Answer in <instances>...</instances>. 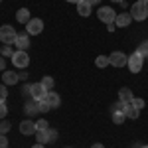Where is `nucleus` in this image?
Here are the masks:
<instances>
[{
    "mask_svg": "<svg viewBox=\"0 0 148 148\" xmlns=\"http://www.w3.org/2000/svg\"><path fill=\"white\" fill-rule=\"evenodd\" d=\"M16 38H18V32L12 28L10 24L0 26V42H2L4 46H12V44L16 42Z\"/></svg>",
    "mask_w": 148,
    "mask_h": 148,
    "instance_id": "f257e3e1",
    "label": "nucleus"
},
{
    "mask_svg": "<svg viewBox=\"0 0 148 148\" xmlns=\"http://www.w3.org/2000/svg\"><path fill=\"white\" fill-rule=\"evenodd\" d=\"M128 12H130L132 20H136V22H144V20L148 18V6L142 4V2H134Z\"/></svg>",
    "mask_w": 148,
    "mask_h": 148,
    "instance_id": "f03ea898",
    "label": "nucleus"
},
{
    "mask_svg": "<svg viewBox=\"0 0 148 148\" xmlns=\"http://www.w3.org/2000/svg\"><path fill=\"white\" fill-rule=\"evenodd\" d=\"M142 65H144V57L140 56L138 51H132L128 56V63H126V67L130 69V73H140L142 71Z\"/></svg>",
    "mask_w": 148,
    "mask_h": 148,
    "instance_id": "7ed1b4c3",
    "label": "nucleus"
},
{
    "mask_svg": "<svg viewBox=\"0 0 148 148\" xmlns=\"http://www.w3.org/2000/svg\"><path fill=\"white\" fill-rule=\"evenodd\" d=\"M97 18L101 20L103 24H114V20H116V12L111 8V6H101L99 10H97Z\"/></svg>",
    "mask_w": 148,
    "mask_h": 148,
    "instance_id": "20e7f679",
    "label": "nucleus"
},
{
    "mask_svg": "<svg viewBox=\"0 0 148 148\" xmlns=\"http://www.w3.org/2000/svg\"><path fill=\"white\" fill-rule=\"evenodd\" d=\"M10 59L14 63V67H18V69H26L30 65V56H28V51H22V49H16Z\"/></svg>",
    "mask_w": 148,
    "mask_h": 148,
    "instance_id": "39448f33",
    "label": "nucleus"
},
{
    "mask_svg": "<svg viewBox=\"0 0 148 148\" xmlns=\"http://www.w3.org/2000/svg\"><path fill=\"white\" fill-rule=\"evenodd\" d=\"M109 61H111L113 67L121 69V67H126V63H128V56L123 53V51H113V53L109 56Z\"/></svg>",
    "mask_w": 148,
    "mask_h": 148,
    "instance_id": "423d86ee",
    "label": "nucleus"
},
{
    "mask_svg": "<svg viewBox=\"0 0 148 148\" xmlns=\"http://www.w3.org/2000/svg\"><path fill=\"white\" fill-rule=\"evenodd\" d=\"M26 32L30 36H38L44 32V20H40V18H32L30 22L26 24Z\"/></svg>",
    "mask_w": 148,
    "mask_h": 148,
    "instance_id": "0eeeda50",
    "label": "nucleus"
},
{
    "mask_svg": "<svg viewBox=\"0 0 148 148\" xmlns=\"http://www.w3.org/2000/svg\"><path fill=\"white\" fill-rule=\"evenodd\" d=\"M47 95V89L42 85V83H32V93H30V97L34 99V101H44Z\"/></svg>",
    "mask_w": 148,
    "mask_h": 148,
    "instance_id": "6e6552de",
    "label": "nucleus"
},
{
    "mask_svg": "<svg viewBox=\"0 0 148 148\" xmlns=\"http://www.w3.org/2000/svg\"><path fill=\"white\" fill-rule=\"evenodd\" d=\"M20 132H22V134H26V136L36 134V123L32 121V119H24L22 123H20Z\"/></svg>",
    "mask_w": 148,
    "mask_h": 148,
    "instance_id": "1a4fd4ad",
    "label": "nucleus"
},
{
    "mask_svg": "<svg viewBox=\"0 0 148 148\" xmlns=\"http://www.w3.org/2000/svg\"><path fill=\"white\" fill-rule=\"evenodd\" d=\"M14 46H16V49H22V51H26V49L30 47V34H28V32L18 34L16 42H14Z\"/></svg>",
    "mask_w": 148,
    "mask_h": 148,
    "instance_id": "9d476101",
    "label": "nucleus"
},
{
    "mask_svg": "<svg viewBox=\"0 0 148 148\" xmlns=\"http://www.w3.org/2000/svg\"><path fill=\"white\" fill-rule=\"evenodd\" d=\"M132 22V16H130V12H121V14H116V28H126V26H130Z\"/></svg>",
    "mask_w": 148,
    "mask_h": 148,
    "instance_id": "9b49d317",
    "label": "nucleus"
},
{
    "mask_svg": "<svg viewBox=\"0 0 148 148\" xmlns=\"http://www.w3.org/2000/svg\"><path fill=\"white\" fill-rule=\"evenodd\" d=\"M20 81V75L16 73V71H4L2 73V83L8 87V85H16Z\"/></svg>",
    "mask_w": 148,
    "mask_h": 148,
    "instance_id": "f8f14e48",
    "label": "nucleus"
},
{
    "mask_svg": "<svg viewBox=\"0 0 148 148\" xmlns=\"http://www.w3.org/2000/svg\"><path fill=\"white\" fill-rule=\"evenodd\" d=\"M44 101H46L51 109H57V107L61 105V97H59L56 91H47V95H46V99H44Z\"/></svg>",
    "mask_w": 148,
    "mask_h": 148,
    "instance_id": "ddd939ff",
    "label": "nucleus"
},
{
    "mask_svg": "<svg viewBox=\"0 0 148 148\" xmlns=\"http://www.w3.org/2000/svg\"><path fill=\"white\" fill-rule=\"evenodd\" d=\"M91 12H93V6L87 0H81L79 4H77V14H79V16L87 18V16H91Z\"/></svg>",
    "mask_w": 148,
    "mask_h": 148,
    "instance_id": "4468645a",
    "label": "nucleus"
},
{
    "mask_svg": "<svg viewBox=\"0 0 148 148\" xmlns=\"http://www.w3.org/2000/svg\"><path fill=\"white\" fill-rule=\"evenodd\" d=\"M16 20L20 24H28L30 20H32V16H30V10L28 8H20V10L16 12Z\"/></svg>",
    "mask_w": 148,
    "mask_h": 148,
    "instance_id": "2eb2a0df",
    "label": "nucleus"
},
{
    "mask_svg": "<svg viewBox=\"0 0 148 148\" xmlns=\"http://www.w3.org/2000/svg\"><path fill=\"white\" fill-rule=\"evenodd\" d=\"M132 99H134V95H132V91H130L128 87H123V89L119 91V101H123V103H132Z\"/></svg>",
    "mask_w": 148,
    "mask_h": 148,
    "instance_id": "dca6fc26",
    "label": "nucleus"
},
{
    "mask_svg": "<svg viewBox=\"0 0 148 148\" xmlns=\"http://www.w3.org/2000/svg\"><path fill=\"white\" fill-rule=\"evenodd\" d=\"M24 111H26V114H28V116L38 114V113H40V111H38V101H34V99H32V101H28L26 105H24Z\"/></svg>",
    "mask_w": 148,
    "mask_h": 148,
    "instance_id": "f3484780",
    "label": "nucleus"
},
{
    "mask_svg": "<svg viewBox=\"0 0 148 148\" xmlns=\"http://www.w3.org/2000/svg\"><path fill=\"white\" fill-rule=\"evenodd\" d=\"M125 114H126V119H138V116H140V111L128 103V105L125 107Z\"/></svg>",
    "mask_w": 148,
    "mask_h": 148,
    "instance_id": "a211bd4d",
    "label": "nucleus"
},
{
    "mask_svg": "<svg viewBox=\"0 0 148 148\" xmlns=\"http://www.w3.org/2000/svg\"><path fill=\"white\" fill-rule=\"evenodd\" d=\"M36 138L40 144H46V142H51L49 140V128L47 130H36Z\"/></svg>",
    "mask_w": 148,
    "mask_h": 148,
    "instance_id": "6ab92c4d",
    "label": "nucleus"
},
{
    "mask_svg": "<svg viewBox=\"0 0 148 148\" xmlns=\"http://www.w3.org/2000/svg\"><path fill=\"white\" fill-rule=\"evenodd\" d=\"M95 65L99 69L107 67V65H111V61H109V56H97V59H95Z\"/></svg>",
    "mask_w": 148,
    "mask_h": 148,
    "instance_id": "aec40b11",
    "label": "nucleus"
},
{
    "mask_svg": "<svg viewBox=\"0 0 148 148\" xmlns=\"http://www.w3.org/2000/svg\"><path fill=\"white\" fill-rule=\"evenodd\" d=\"M40 83H42V85L46 87L47 91H53V85H56V81H53V77H49V75H46V77H44V79L40 81Z\"/></svg>",
    "mask_w": 148,
    "mask_h": 148,
    "instance_id": "412c9836",
    "label": "nucleus"
},
{
    "mask_svg": "<svg viewBox=\"0 0 148 148\" xmlns=\"http://www.w3.org/2000/svg\"><path fill=\"white\" fill-rule=\"evenodd\" d=\"M126 121V114L123 113V111H114L113 113V123H116V125H123Z\"/></svg>",
    "mask_w": 148,
    "mask_h": 148,
    "instance_id": "4be33fe9",
    "label": "nucleus"
},
{
    "mask_svg": "<svg viewBox=\"0 0 148 148\" xmlns=\"http://www.w3.org/2000/svg\"><path fill=\"white\" fill-rule=\"evenodd\" d=\"M136 51H138V53H140L142 57H144V59H148V40H146V42H142V44L138 46Z\"/></svg>",
    "mask_w": 148,
    "mask_h": 148,
    "instance_id": "5701e85b",
    "label": "nucleus"
},
{
    "mask_svg": "<svg viewBox=\"0 0 148 148\" xmlns=\"http://www.w3.org/2000/svg\"><path fill=\"white\" fill-rule=\"evenodd\" d=\"M47 128H49V123L46 119H38L36 121V130H47Z\"/></svg>",
    "mask_w": 148,
    "mask_h": 148,
    "instance_id": "b1692460",
    "label": "nucleus"
},
{
    "mask_svg": "<svg viewBox=\"0 0 148 148\" xmlns=\"http://www.w3.org/2000/svg\"><path fill=\"white\" fill-rule=\"evenodd\" d=\"M130 105H132V107H136L138 111H142V109H144V105H146V103H144V99H140V97H134V99H132V103H130Z\"/></svg>",
    "mask_w": 148,
    "mask_h": 148,
    "instance_id": "393cba45",
    "label": "nucleus"
},
{
    "mask_svg": "<svg viewBox=\"0 0 148 148\" xmlns=\"http://www.w3.org/2000/svg\"><path fill=\"white\" fill-rule=\"evenodd\" d=\"M0 56H2V57H12V56H14V49H12L10 46H2V49H0Z\"/></svg>",
    "mask_w": 148,
    "mask_h": 148,
    "instance_id": "a878e982",
    "label": "nucleus"
},
{
    "mask_svg": "<svg viewBox=\"0 0 148 148\" xmlns=\"http://www.w3.org/2000/svg\"><path fill=\"white\" fill-rule=\"evenodd\" d=\"M10 128H12V125L8 123V121L0 123V134H8V132H10Z\"/></svg>",
    "mask_w": 148,
    "mask_h": 148,
    "instance_id": "bb28decb",
    "label": "nucleus"
},
{
    "mask_svg": "<svg viewBox=\"0 0 148 148\" xmlns=\"http://www.w3.org/2000/svg\"><path fill=\"white\" fill-rule=\"evenodd\" d=\"M6 97H8L6 85H4V83H0V103H6Z\"/></svg>",
    "mask_w": 148,
    "mask_h": 148,
    "instance_id": "cd10ccee",
    "label": "nucleus"
},
{
    "mask_svg": "<svg viewBox=\"0 0 148 148\" xmlns=\"http://www.w3.org/2000/svg\"><path fill=\"white\" fill-rule=\"evenodd\" d=\"M49 109H51V107H49L46 101H40V103H38V111H40V113H47Z\"/></svg>",
    "mask_w": 148,
    "mask_h": 148,
    "instance_id": "c85d7f7f",
    "label": "nucleus"
},
{
    "mask_svg": "<svg viewBox=\"0 0 148 148\" xmlns=\"http://www.w3.org/2000/svg\"><path fill=\"white\" fill-rule=\"evenodd\" d=\"M6 114H8V107H6V103H0V119H6Z\"/></svg>",
    "mask_w": 148,
    "mask_h": 148,
    "instance_id": "c756f323",
    "label": "nucleus"
},
{
    "mask_svg": "<svg viewBox=\"0 0 148 148\" xmlns=\"http://www.w3.org/2000/svg\"><path fill=\"white\" fill-rule=\"evenodd\" d=\"M30 93H32V83H26V85L22 87V95L30 97Z\"/></svg>",
    "mask_w": 148,
    "mask_h": 148,
    "instance_id": "7c9ffc66",
    "label": "nucleus"
},
{
    "mask_svg": "<svg viewBox=\"0 0 148 148\" xmlns=\"http://www.w3.org/2000/svg\"><path fill=\"white\" fill-rule=\"evenodd\" d=\"M0 148H8V138H6V134H0Z\"/></svg>",
    "mask_w": 148,
    "mask_h": 148,
    "instance_id": "2f4dec72",
    "label": "nucleus"
},
{
    "mask_svg": "<svg viewBox=\"0 0 148 148\" xmlns=\"http://www.w3.org/2000/svg\"><path fill=\"white\" fill-rule=\"evenodd\" d=\"M49 140H51V142H56V140H57V130H56V128H49Z\"/></svg>",
    "mask_w": 148,
    "mask_h": 148,
    "instance_id": "473e14b6",
    "label": "nucleus"
},
{
    "mask_svg": "<svg viewBox=\"0 0 148 148\" xmlns=\"http://www.w3.org/2000/svg\"><path fill=\"white\" fill-rule=\"evenodd\" d=\"M4 67H6V57L0 56V71H4Z\"/></svg>",
    "mask_w": 148,
    "mask_h": 148,
    "instance_id": "72a5a7b5",
    "label": "nucleus"
},
{
    "mask_svg": "<svg viewBox=\"0 0 148 148\" xmlns=\"http://www.w3.org/2000/svg\"><path fill=\"white\" fill-rule=\"evenodd\" d=\"M18 75H20V79H22V81H26V79H28V77H30V75L26 73V71H22V73H18Z\"/></svg>",
    "mask_w": 148,
    "mask_h": 148,
    "instance_id": "f704fd0d",
    "label": "nucleus"
},
{
    "mask_svg": "<svg viewBox=\"0 0 148 148\" xmlns=\"http://www.w3.org/2000/svg\"><path fill=\"white\" fill-rule=\"evenodd\" d=\"M87 2H89L91 6H97V4H101V0H87Z\"/></svg>",
    "mask_w": 148,
    "mask_h": 148,
    "instance_id": "c9c22d12",
    "label": "nucleus"
},
{
    "mask_svg": "<svg viewBox=\"0 0 148 148\" xmlns=\"http://www.w3.org/2000/svg\"><path fill=\"white\" fill-rule=\"evenodd\" d=\"M91 148H105V146H103L101 142H95V144H93V146H91Z\"/></svg>",
    "mask_w": 148,
    "mask_h": 148,
    "instance_id": "e433bc0d",
    "label": "nucleus"
},
{
    "mask_svg": "<svg viewBox=\"0 0 148 148\" xmlns=\"http://www.w3.org/2000/svg\"><path fill=\"white\" fill-rule=\"evenodd\" d=\"M32 148H44V144H40V142H36V144H34Z\"/></svg>",
    "mask_w": 148,
    "mask_h": 148,
    "instance_id": "4c0bfd02",
    "label": "nucleus"
},
{
    "mask_svg": "<svg viewBox=\"0 0 148 148\" xmlns=\"http://www.w3.org/2000/svg\"><path fill=\"white\" fill-rule=\"evenodd\" d=\"M65 2H71V4H79L81 0H65Z\"/></svg>",
    "mask_w": 148,
    "mask_h": 148,
    "instance_id": "58836bf2",
    "label": "nucleus"
},
{
    "mask_svg": "<svg viewBox=\"0 0 148 148\" xmlns=\"http://www.w3.org/2000/svg\"><path fill=\"white\" fill-rule=\"evenodd\" d=\"M136 2H142V4H146V6H148V0H136Z\"/></svg>",
    "mask_w": 148,
    "mask_h": 148,
    "instance_id": "ea45409f",
    "label": "nucleus"
},
{
    "mask_svg": "<svg viewBox=\"0 0 148 148\" xmlns=\"http://www.w3.org/2000/svg\"><path fill=\"white\" fill-rule=\"evenodd\" d=\"M113 2H119V4H121V2H125V0H113Z\"/></svg>",
    "mask_w": 148,
    "mask_h": 148,
    "instance_id": "a19ab883",
    "label": "nucleus"
},
{
    "mask_svg": "<svg viewBox=\"0 0 148 148\" xmlns=\"http://www.w3.org/2000/svg\"><path fill=\"white\" fill-rule=\"evenodd\" d=\"M140 148H148V146H140Z\"/></svg>",
    "mask_w": 148,
    "mask_h": 148,
    "instance_id": "79ce46f5",
    "label": "nucleus"
},
{
    "mask_svg": "<svg viewBox=\"0 0 148 148\" xmlns=\"http://www.w3.org/2000/svg\"><path fill=\"white\" fill-rule=\"evenodd\" d=\"M0 2H2V0H0Z\"/></svg>",
    "mask_w": 148,
    "mask_h": 148,
    "instance_id": "37998d69",
    "label": "nucleus"
},
{
    "mask_svg": "<svg viewBox=\"0 0 148 148\" xmlns=\"http://www.w3.org/2000/svg\"><path fill=\"white\" fill-rule=\"evenodd\" d=\"M67 148H69V146H67Z\"/></svg>",
    "mask_w": 148,
    "mask_h": 148,
    "instance_id": "c03bdc74",
    "label": "nucleus"
}]
</instances>
